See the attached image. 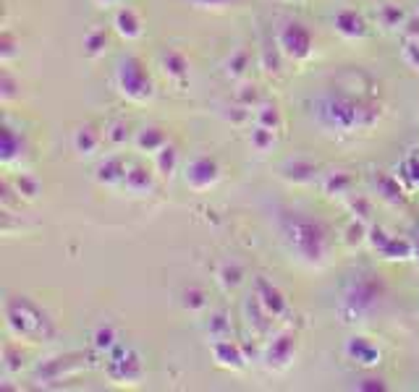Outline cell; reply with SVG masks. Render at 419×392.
Masks as SVG:
<instances>
[{
  "label": "cell",
  "instance_id": "obj_1",
  "mask_svg": "<svg viewBox=\"0 0 419 392\" xmlns=\"http://www.w3.org/2000/svg\"><path fill=\"white\" fill-rule=\"evenodd\" d=\"M380 115H383V107L362 92L354 95L346 89H330L312 102V118L317 120V126L335 133L367 131L377 126Z\"/></svg>",
  "mask_w": 419,
  "mask_h": 392
},
{
  "label": "cell",
  "instance_id": "obj_2",
  "mask_svg": "<svg viewBox=\"0 0 419 392\" xmlns=\"http://www.w3.org/2000/svg\"><path fill=\"white\" fill-rule=\"evenodd\" d=\"M278 230L291 254L307 264H323L330 249V238L320 220H312L304 212L278 214Z\"/></svg>",
  "mask_w": 419,
  "mask_h": 392
},
{
  "label": "cell",
  "instance_id": "obj_3",
  "mask_svg": "<svg viewBox=\"0 0 419 392\" xmlns=\"http://www.w3.org/2000/svg\"><path fill=\"white\" fill-rule=\"evenodd\" d=\"M385 298H388V286L383 277L372 272H359L348 280L341 304H338V314L344 317V321H364L383 306Z\"/></svg>",
  "mask_w": 419,
  "mask_h": 392
},
{
  "label": "cell",
  "instance_id": "obj_4",
  "mask_svg": "<svg viewBox=\"0 0 419 392\" xmlns=\"http://www.w3.org/2000/svg\"><path fill=\"white\" fill-rule=\"evenodd\" d=\"M6 321L13 335L24 337L29 343H45L55 337V321L48 317V311L39 309L26 296H13L6 301Z\"/></svg>",
  "mask_w": 419,
  "mask_h": 392
},
{
  "label": "cell",
  "instance_id": "obj_5",
  "mask_svg": "<svg viewBox=\"0 0 419 392\" xmlns=\"http://www.w3.org/2000/svg\"><path fill=\"white\" fill-rule=\"evenodd\" d=\"M116 84H118L121 95L129 97L132 102H147L150 97L155 95V86H152V79L144 68V63L134 55H126V58L118 60L116 66Z\"/></svg>",
  "mask_w": 419,
  "mask_h": 392
},
{
  "label": "cell",
  "instance_id": "obj_6",
  "mask_svg": "<svg viewBox=\"0 0 419 392\" xmlns=\"http://www.w3.org/2000/svg\"><path fill=\"white\" fill-rule=\"evenodd\" d=\"M278 50L294 63L307 60L314 50V37L310 26H304L301 21H286L278 32Z\"/></svg>",
  "mask_w": 419,
  "mask_h": 392
},
{
  "label": "cell",
  "instance_id": "obj_7",
  "mask_svg": "<svg viewBox=\"0 0 419 392\" xmlns=\"http://www.w3.org/2000/svg\"><path fill=\"white\" fill-rule=\"evenodd\" d=\"M105 371L113 382H136L142 377V358L132 345H116L108 353Z\"/></svg>",
  "mask_w": 419,
  "mask_h": 392
},
{
  "label": "cell",
  "instance_id": "obj_8",
  "mask_svg": "<svg viewBox=\"0 0 419 392\" xmlns=\"http://www.w3.org/2000/svg\"><path fill=\"white\" fill-rule=\"evenodd\" d=\"M367 241L372 243V249L385 259H411L414 256V243L407 238L391 236L385 227H370Z\"/></svg>",
  "mask_w": 419,
  "mask_h": 392
},
{
  "label": "cell",
  "instance_id": "obj_9",
  "mask_svg": "<svg viewBox=\"0 0 419 392\" xmlns=\"http://www.w3.org/2000/svg\"><path fill=\"white\" fill-rule=\"evenodd\" d=\"M217 178H220V165L207 155L194 157L186 167V186H192L194 191H204L215 186Z\"/></svg>",
  "mask_w": 419,
  "mask_h": 392
},
{
  "label": "cell",
  "instance_id": "obj_10",
  "mask_svg": "<svg viewBox=\"0 0 419 392\" xmlns=\"http://www.w3.org/2000/svg\"><path fill=\"white\" fill-rule=\"evenodd\" d=\"M254 301L270 314V319H278V317H283L288 311L286 296H283L270 280H265V277H257V280H254Z\"/></svg>",
  "mask_w": 419,
  "mask_h": 392
},
{
  "label": "cell",
  "instance_id": "obj_11",
  "mask_svg": "<svg viewBox=\"0 0 419 392\" xmlns=\"http://www.w3.org/2000/svg\"><path fill=\"white\" fill-rule=\"evenodd\" d=\"M296 356V337L291 333H283V335H276L270 345H267V353H265V361H267V366L280 371V368H286L291 361Z\"/></svg>",
  "mask_w": 419,
  "mask_h": 392
},
{
  "label": "cell",
  "instance_id": "obj_12",
  "mask_svg": "<svg viewBox=\"0 0 419 392\" xmlns=\"http://www.w3.org/2000/svg\"><path fill=\"white\" fill-rule=\"evenodd\" d=\"M344 353H346L351 361H357L359 366H377L380 364V351H377V345L372 343L370 337H348L346 345H344Z\"/></svg>",
  "mask_w": 419,
  "mask_h": 392
},
{
  "label": "cell",
  "instance_id": "obj_13",
  "mask_svg": "<svg viewBox=\"0 0 419 392\" xmlns=\"http://www.w3.org/2000/svg\"><path fill=\"white\" fill-rule=\"evenodd\" d=\"M333 26L335 32L341 37H346V39H362V37L367 35V21L362 19V13L351 11V8L335 13Z\"/></svg>",
  "mask_w": 419,
  "mask_h": 392
},
{
  "label": "cell",
  "instance_id": "obj_14",
  "mask_svg": "<svg viewBox=\"0 0 419 392\" xmlns=\"http://www.w3.org/2000/svg\"><path fill=\"white\" fill-rule=\"evenodd\" d=\"M126 173H129V165H126V160L118 157V155L105 157V160L97 165V180H100V183H105V186L123 183Z\"/></svg>",
  "mask_w": 419,
  "mask_h": 392
},
{
  "label": "cell",
  "instance_id": "obj_15",
  "mask_svg": "<svg viewBox=\"0 0 419 392\" xmlns=\"http://www.w3.org/2000/svg\"><path fill=\"white\" fill-rule=\"evenodd\" d=\"M213 356L220 366H228V368H244V353L236 343H231L226 337H220L213 343Z\"/></svg>",
  "mask_w": 419,
  "mask_h": 392
},
{
  "label": "cell",
  "instance_id": "obj_16",
  "mask_svg": "<svg viewBox=\"0 0 419 392\" xmlns=\"http://www.w3.org/2000/svg\"><path fill=\"white\" fill-rule=\"evenodd\" d=\"M100 142H102V136H100V131L95 129V126H79V129L73 131V149L79 152V155L84 157H89V155H95L97 152V147H100Z\"/></svg>",
  "mask_w": 419,
  "mask_h": 392
},
{
  "label": "cell",
  "instance_id": "obj_17",
  "mask_svg": "<svg viewBox=\"0 0 419 392\" xmlns=\"http://www.w3.org/2000/svg\"><path fill=\"white\" fill-rule=\"evenodd\" d=\"M116 32H118L123 39H136V37H142V19H139V13L134 11V8H121L116 13Z\"/></svg>",
  "mask_w": 419,
  "mask_h": 392
},
{
  "label": "cell",
  "instance_id": "obj_18",
  "mask_svg": "<svg viewBox=\"0 0 419 392\" xmlns=\"http://www.w3.org/2000/svg\"><path fill=\"white\" fill-rule=\"evenodd\" d=\"M375 189H377V194L383 196L385 202H391V204L404 202V189H401L398 178L391 176V173H377V176H375Z\"/></svg>",
  "mask_w": 419,
  "mask_h": 392
},
{
  "label": "cell",
  "instance_id": "obj_19",
  "mask_svg": "<svg viewBox=\"0 0 419 392\" xmlns=\"http://www.w3.org/2000/svg\"><path fill=\"white\" fill-rule=\"evenodd\" d=\"M283 176L288 180H294V183H310L317 176V165L310 162V160H291V162L283 165Z\"/></svg>",
  "mask_w": 419,
  "mask_h": 392
},
{
  "label": "cell",
  "instance_id": "obj_20",
  "mask_svg": "<svg viewBox=\"0 0 419 392\" xmlns=\"http://www.w3.org/2000/svg\"><path fill=\"white\" fill-rule=\"evenodd\" d=\"M163 71H166L168 79L173 82H184L189 76V60L181 55L179 50H170L163 55Z\"/></svg>",
  "mask_w": 419,
  "mask_h": 392
},
{
  "label": "cell",
  "instance_id": "obj_21",
  "mask_svg": "<svg viewBox=\"0 0 419 392\" xmlns=\"http://www.w3.org/2000/svg\"><path fill=\"white\" fill-rule=\"evenodd\" d=\"M123 186L132 191V194H147V191L152 189V173L142 165L129 167L126 178H123Z\"/></svg>",
  "mask_w": 419,
  "mask_h": 392
},
{
  "label": "cell",
  "instance_id": "obj_22",
  "mask_svg": "<svg viewBox=\"0 0 419 392\" xmlns=\"http://www.w3.org/2000/svg\"><path fill=\"white\" fill-rule=\"evenodd\" d=\"M166 144H168V136L163 133V129H155V126L142 129L136 133V147H139L142 152H160Z\"/></svg>",
  "mask_w": 419,
  "mask_h": 392
},
{
  "label": "cell",
  "instance_id": "obj_23",
  "mask_svg": "<svg viewBox=\"0 0 419 392\" xmlns=\"http://www.w3.org/2000/svg\"><path fill=\"white\" fill-rule=\"evenodd\" d=\"M176 165H179V152H176V147L166 144L160 152H155V167L160 176H173Z\"/></svg>",
  "mask_w": 419,
  "mask_h": 392
},
{
  "label": "cell",
  "instance_id": "obj_24",
  "mask_svg": "<svg viewBox=\"0 0 419 392\" xmlns=\"http://www.w3.org/2000/svg\"><path fill=\"white\" fill-rule=\"evenodd\" d=\"M351 183H354V178L348 176V173H344V170H333V173H328L325 176V194H330V196H335V194H346L348 189H351Z\"/></svg>",
  "mask_w": 419,
  "mask_h": 392
},
{
  "label": "cell",
  "instance_id": "obj_25",
  "mask_svg": "<svg viewBox=\"0 0 419 392\" xmlns=\"http://www.w3.org/2000/svg\"><path fill=\"white\" fill-rule=\"evenodd\" d=\"M217 277H220V283H223V288H228V290H233V288H239L241 283H244V267H241L239 261H226V264L220 267V272H217Z\"/></svg>",
  "mask_w": 419,
  "mask_h": 392
},
{
  "label": "cell",
  "instance_id": "obj_26",
  "mask_svg": "<svg viewBox=\"0 0 419 392\" xmlns=\"http://www.w3.org/2000/svg\"><path fill=\"white\" fill-rule=\"evenodd\" d=\"M21 147H24V144H21V136H16V133H13V129H8V126H6V129H3V147H0V152H3V162H13V160H16V157L21 155Z\"/></svg>",
  "mask_w": 419,
  "mask_h": 392
},
{
  "label": "cell",
  "instance_id": "obj_27",
  "mask_svg": "<svg viewBox=\"0 0 419 392\" xmlns=\"http://www.w3.org/2000/svg\"><path fill=\"white\" fill-rule=\"evenodd\" d=\"M105 48H108V35L102 29H89L87 37H84V53L89 58H97V55L105 53Z\"/></svg>",
  "mask_w": 419,
  "mask_h": 392
},
{
  "label": "cell",
  "instance_id": "obj_28",
  "mask_svg": "<svg viewBox=\"0 0 419 392\" xmlns=\"http://www.w3.org/2000/svg\"><path fill=\"white\" fill-rule=\"evenodd\" d=\"M92 345H95L97 351H108L110 353L118 345V335H116V330L110 324H100L95 330V335H92Z\"/></svg>",
  "mask_w": 419,
  "mask_h": 392
},
{
  "label": "cell",
  "instance_id": "obj_29",
  "mask_svg": "<svg viewBox=\"0 0 419 392\" xmlns=\"http://www.w3.org/2000/svg\"><path fill=\"white\" fill-rule=\"evenodd\" d=\"M377 21H380L385 29H395V26H401L407 21V16H404V11H401L398 6L385 3V6H380V11H377Z\"/></svg>",
  "mask_w": 419,
  "mask_h": 392
},
{
  "label": "cell",
  "instance_id": "obj_30",
  "mask_svg": "<svg viewBox=\"0 0 419 392\" xmlns=\"http://www.w3.org/2000/svg\"><path fill=\"white\" fill-rule=\"evenodd\" d=\"M280 123H283V118H280V110H278L276 105H262L257 110V126L278 131L280 129Z\"/></svg>",
  "mask_w": 419,
  "mask_h": 392
},
{
  "label": "cell",
  "instance_id": "obj_31",
  "mask_svg": "<svg viewBox=\"0 0 419 392\" xmlns=\"http://www.w3.org/2000/svg\"><path fill=\"white\" fill-rule=\"evenodd\" d=\"M273 133H276V131L257 126V129L251 131V147H254L257 152H267V149L276 144V136H273Z\"/></svg>",
  "mask_w": 419,
  "mask_h": 392
},
{
  "label": "cell",
  "instance_id": "obj_32",
  "mask_svg": "<svg viewBox=\"0 0 419 392\" xmlns=\"http://www.w3.org/2000/svg\"><path fill=\"white\" fill-rule=\"evenodd\" d=\"M228 76H244L247 73V68H249V53L247 50H236L231 58H228Z\"/></svg>",
  "mask_w": 419,
  "mask_h": 392
},
{
  "label": "cell",
  "instance_id": "obj_33",
  "mask_svg": "<svg viewBox=\"0 0 419 392\" xmlns=\"http://www.w3.org/2000/svg\"><path fill=\"white\" fill-rule=\"evenodd\" d=\"M184 306L189 311H202L207 306V296L202 288H186L184 290Z\"/></svg>",
  "mask_w": 419,
  "mask_h": 392
},
{
  "label": "cell",
  "instance_id": "obj_34",
  "mask_svg": "<svg viewBox=\"0 0 419 392\" xmlns=\"http://www.w3.org/2000/svg\"><path fill=\"white\" fill-rule=\"evenodd\" d=\"M401 173L411 186H419V155H409L401 165Z\"/></svg>",
  "mask_w": 419,
  "mask_h": 392
},
{
  "label": "cell",
  "instance_id": "obj_35",
  "mask_svg": "<svg viewBox=\"0 0 419 392\" xmlns=\"http://www.w3.org/2000/svg\"><path fill=\"white\" fill-rule=\"evenodd\" d=\"M401 60L407 63L409 68H417L419 71V39H409L404 50H401Z\"/></svg>",
  "mask_w": 419,
  "mask_h": 392
},
{
  "label": "cell",
  "instance_id": "obj_36",
  "mask_svg": "<svg viewBox=\"0 0 419 392\" xmlns=\"http://www.w3.org/2000/svg\"><path fill=\"white\" fill-rule=\"evenodd\" d=\"M105 136H108L113 144H123L129 139V126H126V120H113L105 131Z\"/></svg>",
  "mask_w": 419,
  "mask_h": 392
},
{
  "label": "cell",
  "instance_id": "obj_37",
  "mask_svg": "<svg viewBox=\"0 0 419 392\" xmlns=\"http://www.w3.org/2000/svg\"><path fill=\"white\" fill-rule=\"evenodd\" d=\"M207 327H210V335H213L215 340H220V337H226V335L231 333V324L226 321V314H213Z\"/></svg>",
  "mask_w": 419,
  "mask_h": 392
},
{
  "label": "cell",
  "instance_id": "obj_38",
  "mask_svg": "<svg viewBox=\"0 0 419 392\" xmlns=\"http://www.w3.org/2000/svg\"><path fill=\"white\" fill-rule=\"evenodd\" d=\"M16 191H19V196L35 199L37 191H39V183H37L32 176H21V178H16Z\"/></svg>",
  "mask_w": 419,
  "mask_h": 392
},
{
  "label": "cell",
  "instance_id": "obj_39",
  "mask_svg": "<svg viewBox=\"0 0 419 392\" xmlns=\"http://www.w3.org/2000/svg\"><path fill=\"white\" fill-rule=\"evenodd\" d=\"M388 384H385L380 377H364V380H359L357 382V390H362V392H383Z\"/></svg>",
  "mask_w": 419,
  "mask_h": 392
},
{
  "label": "cell",
  "instance_id": "obj_40",
  "mask_svg": "<svg viewBox=\"0 0 419 392\" xmlns=\"http://www.w3.org/2000/svg\"><path fill=\"white\" fill-rule=\"evenodd\" d=\"M351 209H362V220H370V202L367 199H351Z\"/></svg>",
  "mask_w": 419,
  "mask_h": 392
},
{
  "label": "cell",
  "instance_id": "obj_41",
  "mask_svg": "<svg viewBox=\"0 0 419 392\" xmlns=\"http://www.w3.org/2000/svg\"><path fill=\"white\" fill-rule=\"evenodd\" d=\"M0 53H3V60H8L13 55V37L8 35V32H6V35H3V42H0Z\"/></svg>",
  "mask_w": 419,
  "mask_h": 392
},
{
  "label": "cell",
  "instance_id": "obj_42",
  "mask_svg": "<svg viewBox=\"0 0 419 392\" xmlns=\"http://www.w3.org/2000/svg\"><path fill=\"white\" fill-rule=\"evenodd\" d=\"M13 95H16V89H13L11 76H3V100H11Z\"/></svg>",
  "mask_w": 419,
  "mask_h": 392
},
{
  "label": "cell",
  "instance_id": "obj_43",
  "mask_svg": "<svg viewBox=\"0 0 419 392\" xmlns=\"http://www.w3.org/2000/svg\"><path fill=\"white\" fill-rule=\"evenodd\" d=\"M197 6H204V8H217V6H226L231 0H192Z\"/></svg>",
  "mask_w": 419,
  "mask_h": 392
},
{
  "label": "cell",
  "instance_id": "obj_44",
  "mask_svg": "<svg viewBox=\"0 0 419 392\" xmlns=\"http://www.w3.org/2000/svg\"><path fill=\"white\" fill-rule=\"evenodd\" d=\"M407 35L411 37V39H417V37H419V21H417V19H411V21H409Z\"/></svg>",
  "mask_w": 419,
  "mask_h": 392
},
{
  "label": "cell",
  "instance_id": "obj_45",
  "mask_svg": "<svg viewBox=\"0 0 419 392\" xmlns=\"http://www.w3.org/2000/svg\"><path fill=\"white\" fill-rule=\"evenodd\" d=\"M411 243H414V256H417V259H419V236L414 238V241H411Z\"/></svg>",
  "mask_w": 419,
  "mask_h": 392
},
{
  "label": "cell",
  "instance_id": "obj_46",
  "mask_svg": "<svg viewBox=\"0 0 419 392\" xmlns=\"http://www.w3.org/2000/svg\"><path fill=\"white\" fill-rule=\"evenodd\" d=\"M97 6H113V3H116V0H95Z\"/></svg>",
  "mask_w": 419,
  "mask_h": 392
}]
</instances>
